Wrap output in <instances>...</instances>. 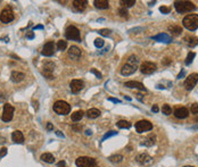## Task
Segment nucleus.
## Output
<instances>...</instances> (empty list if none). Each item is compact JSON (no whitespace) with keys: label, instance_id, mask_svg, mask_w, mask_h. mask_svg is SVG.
<instances>
[{"label":"nucleus","instance_id":"1","mask_svg":"<svg viewBox=\"0 0 198 167\" xmlns=\"http://www.w3.org/2000/svg\"><path fill=\"white\" fill-rule=\"evenodd\" d=\"M138 65H139V58H138L137 56L131 55L128 58L126 63L122 66L121 74L124 76H129L131 74H133L134 72L138 69Z\"/></svg>","mask_w":198,"mask_h":167},{"label":"nucleus","instance_id":"2","mask_svg":"<svg viewBox=\"0 0 198 167\" xmlns=\"http://www.w3.org/2000/svg\"><path fill=\"white\" fill-rule=\"evenodd\" d=\"M183 26L189 30V31H195L198 28V15L197 14H190L187 15L183 20H182Z\"/></svg>","mask_w":198,"mask_h":167},{"label":"nucleus","instance_id":"3","mask_svg":"<svg viewBox=\"0 0 198 167\" xmlns=\"http://www.w3.org/2000/svg\"><path fill=\"white\" fill-rule=\"evenodd\" d=\"M174 8L178 13H190L196 9V6L191 1H175Z\"/></svg>","mask_w":198,"mask_h":167},{"label":"nucleus","instance_id":"4","mask_svg":"<svg viewBox=\"0 0 198 167\" xmlns=\"http://www.w3.org/2000/svg\"><path fill=\"white\" fill-rule=\"evenodd\" d=\"M54 111L58 115H67L71 111V106L66 101L58 100L54 103Z\"/></svg>","mask_w":198,"mask_h":167},{"label":"nucleus","instance_id":"5","mask_svg":"<svg viewBox=\"0 0 198 167\" xmlns=\"http://www.w3.org/2000/svg\"><path fill=\"white\" fill-rule=\"evenodd\" d=\"M65 36H66V39L69 40H75V41H80L81 40L79 28L73 26V25H69V28L65 30Z\"/></svg>","mask_w":198,"mask_h":167},{"label":"nucleus","instance_id":"6","mask_svg":"<svg viewBox=\"0 0 198 167\" xmlns=\"http://www.w3.org/2000/svg\"><path fill=\"white\" fill-rule=\"evenodd\" d=\"M75 164L77 167H98L96 160L90 157H79Z\"/></svg>","mask_w":198,"mask_h":167},{"label":"nucleus","instance_id":"7","mask_svg":"<svg viewBox=\"0 0 198 167\" xmlns=\"http://www.w3.org/2000/svg\"><path fill=\"white\" fill-rule=\"evenodd\" d=\"M14 20V12L10 7H6L4 8L1 13H0V20L5 24L10 23L12 20Z\"/></svg>","mask_w":198,"mask_h":167},{"label":"nucleus","instance_id":"8","mask_svg":"<svg viewBox=\"0 0 198 167\" xmlns=\"http://www.w3.org/2000/svg\"><path fill=\"white\" fill-rule=\"evenodd\" d=\"M150 130H153V124L150 123L149 121H139L136 123V131L139 133V134H141L144 132H148Z\"/></svg>","mask_w":198,"mask_h":167},{"label":"nucleus","instance_id":"9","mask_svg":"<svg viewBox=\"0 0 198 167\" xmlns=\"http://www.w3.org/2000/svg\"><path fill=\"white\" fill-rule=\"evenodd\" d=\"M14 116V107H13L10 103H5L4 105V111H2V115H1V119L4 122H9L13 119Z\"/></svg>","mask_w":198,"mask_h":167},{"label":"nucleus","instance_id":"10","mask_svg":"<svg viewBox=\"0 0 198 167\" xmlns=\"http://www.w3.org/2000/svg\"><path fill=\"white\" fill-rule=\"evenodd\" d=\"M156 69H157L156 64L151 63V61H144V63L141 64V66H140V71H141V73L142 74H145V75H150V74H153Z\"/></svg>","mask_w":198,"mask_h":167},{"label":"nucleus","instance_id":"11","mask_svg":"<svg viewBox=\"0 0 198 167\" xmlns=\"http://www.w3.org/2000/svg\"><path fill=\"white\" fill-rule=\"evenodd\" d=\"M197 82H198V74L197 73H192V74H190L186 79V81H185V87H186V89L188 91H191L195 87V85L197 84Z\"/></svg>","mask_w":198,"mask_h":167},{"label":"nucleus","instance_id":"12","mask_svg":"<svg viewBox=\"0 0 198 167\" xmlns=\"http://www.w3.org/2000/svg\"><path fill=\"white\" fill-rule=\"evenodd\" d=\"M54 69H55V64L53 61H46L43 64V69H42V74L47 77V79L51 80L54 79Z\"/></svg>","mask_w":198,"mask_h":167},{"label":"nucleus","instance_id":"13","mask_svg":"<svg viewBox=\"0 0 198 167\" xmlns=\"http://www.w3.org/2000/svg\"><path fill=\"white\" fill-rule=\"evenodd\" d=\"M55 49H56V46L54 43L53 41H49L43 46L42 48V51H41V55L46 56V57H51V56L55 54Z\"/></svg>","mask_w":198,"mask_h":167},{"label":"nucleus","instance_id":"14","mask_svg":"<svg viewBox=\"0 0 198 167\" xmlns=\"http://www.w3.org/2000/svg\"><path fill=\"white\" fill-rule=\"evenodd\" d=\"M69 87L73 93H77L84 87V82L81 80H72V82L69 83Z\"/></svg>","mask_w":198,"mask_h":167},{"label":"nucleus","instance_id":"15","mask_svg":"<svg viewBox=\"0 0 198 167\" xmlns=\"http://www.w3.org/2000/svg\"><path fill=\"white\" fill-rule=\"evenodd\" d=\"M136 159H137L138 163L144 165V166H150L154 161L153 158H151L149 155H147V154H141V155L138 156Z\"/></svg>","mask_w":198,"mask_h":167},{"label":"nucleus","instance_id":"16","mask_svg":"<svg viewBox=\"0 0 198 167\" xmlns=\"http://www.w3.org/2000/svg\"><path fill=\"white\" fill-rule=\"evenodd\" d=\"M88 1L87 0H74L72 2L73 9L75 12H83L85 8H87Z\"/></svg>","mask_w":198,"mask_h":167},{"label":"nucleus","instance_id":"17","mask_svg":"<svg viewBox=\"0 0 198 167\" xmlns=\"http://www.w3.org/2000/svg\"><path fill=\"white\" fill-rule=\"evenodd\" d=\"M151 39L155 40V41H158V42H164V43H170V42H172V38L169 34H166V33H159L157 35L153 36Z\"/></svg>","mask_w":198,"mask_h":167},{"label":"nucleus","instance_id":"18","mask_svg":"<svg viewBox=\"0 0 198 167\" xmlns=\"http://www.w3.org/2000/svg\"><path fill=\"white\" fill-rule=\"evenodd\" d=\"M188 115H189V110H188L186 107L177 108V109L174 110V116H175L177 118H180V119L187 118Z\"/></svg>","mask_w":198,"mask_h":167},{"label":"nucleus","instance_id":"19","mask_svg":"<svg viewBox=\"0 0 198 167\" xmlns=\"http://www.w3.org/2000/svg\"><path fill=\"white\" fill-rule=\"evenodd\" d=\"M69 58H72L74 60H77L81 57V50L77 47V46H72L69 49Z\"/></svg>","mask_w":198,"mask_h":167},{"label":"nucleus","instance_id":"20","mask_svg":"<svg viewBox=\"0 0 198 167\" xmlns=\"http://www.w3.org/2000/svg\"><path fill=\"white\" fill-rule=\"evenodd\" d=\"M125 87H131V89H138V90H140V91H147V89L145 87V85L140 82H137V81H129V82H126L124 84Z\"/></svg>","mask_w":198,"mask_h":167},{"label":"nucleus","instance_id":"21","mask_svg":"<svg viewBox=\"0 0 198 167\" xmlns=\"http://www.w3.org/2000/svg\"><path fill=\"white\" fill-rule=\"evenodd\" d=\"M12 140L15 143L21 144V143L24 142V135H23V133L21 131H14L12 134Z\"/></svg>","mask_w":198,"mask_h":167},{"label":"nucleus","instance_id":"22","mask_svg":"<svg viewBox=\"0 0 198 167\" xmlns=\"http://www.w3.org/2000/svg\"><path fill=\"white\" fill-rule=\"evenodd\" d=\"M183 41H185L189 47H195V46H197L198 44V36L187 35V36H185Z\"/></svg>","mask_w":198,"mask_h":167},{"label":"nucleus","instance_id":"23","mask_svg":"<svg viewBox=\"0 0 198 167\" xmlns=\"http://www.w3.org/2000/svg\"><path fill=\"white\" fill-rule=\"evenodd\" d=\"M155 142H156V135L151 133V134L148 135V136H147V138L144 140V142L141 143V146H146V147H151V146H154V144H155Z\"/></svg>","mask_w":198,"mask_h":167},{"label":"nucleus","instance_id":"24","mask_svg":"<svg viewBox=\"0 0 198 167\" xmlns=\"http://www.w3.org/2000/svg\"><path fill=\"white\" fill-rule=\"evenodd\" d=\"M25 77V75L23 73H21V72H13L12 75H10V80H12L13 82H15V83H18L21 81H23Z\"/></svg>","mask_w":198,"mask_h":167},{"label":"nucleus","instance_id":"25","mask_svg":"<svg viewBox=\"0 0 198 167\" xmlns=\"http://www.w3.org/2000/svg\"><path fill=\"white\" fill-rule=\"evenodd\" d=\"M100 114H101L100 110L97 109V108H91V109H89V110L87 111V116L91 119H95V118H97V117H99Z\"/></svg>","mask_w":198,"mask_h":167},{"label":"nucleus","instance_id":"26","mask_svg":"<svg viewBox=\"0 0 198 167\" xmlns=\"http://www.w3.org/2000/svg\"><path fill=\"white\" fill-rule=\"evenodd\" d=\"M93 4L99 9H107L109 7V2L107 0H95Z\"/></svg>","mask_w":198,"mask_h":167},{"label":"nucleus","instance_id":"27","mask_svg":"<svg viewBox=\"0 0 198 167\" xmlns=\"http://www.w3.org/2000/svg\"><path fill=\"white\" fill-rule=\"evenodd\" d=\"M41 160H43L45 163H48V164H53L55 161V158H54V156L51 154H43V155H41Z\"/></svg>","mask_w":198,"mask_h":167},{"label":"nucleus","instance_id":"28","mask_svg":"<svg viewBox=\"0 0 198 167\" xmlns=\"http://www.w3.org/2000/svg\"><path fill=\"white\" fill-rule=\"evenodd\" d=\"M83 116H84V113H83V111L77 110L72 114V121L73 122H79V121H81Z\"/></svg>","mask_w":198,"mask_h":167},{"label":"nucleus","instance_id":"29","mask_svg":"<svg viewBox=\"0 0 198 167\" xmlns=\"http://www.w3.org/2000/svg\"><path fill=\"white\" fill-rule=\"evenodd\" d=\"M109 161L113 164H117V163H121L122 160H123V156L122 155H113L109 157Z\"/></svg>","mask_w":198,"mask_h":167},{"label":"nucleus","instance_id":"30","mask_svg":"<svg viewBox=\"0 0 198 167\" xmlns=\"http://www.w3.org/2000/svg\"><path fill=\"white\" fill-rule=\"evenodd\" d=\"M169 31L172 34H174V35H179L182 32V28L181 26H175V25H173V26H169Z\"/></svg>","mask_w":198,"mask_h":167},{"label":"nucleus","instance_id":"31","mask_svg":"<svg viewBox=\"0 0 198 167\" xmlns=\"http://www.w3.org/2000/svg\"><path fill=\"white\" fill-rule=\"evenodd\" d=\"M116 126L118 128H130L131 127V123L128 121H118L116 123Z\"/></svg>","mask_w":198,"mask_h":167},{"label":"nucleus","instance_id":"32","mask_svg":"<svg viewBox=\"0 0 198 167\" xmlns=\"http://www.w3.org/2000/svg\"><path fill=\"white\" fill-rule=\"evenodd\" d=\"M120 4L124 8H129V7H132L133 5H136V0H121Z\"/></svg>","mask_w":198,"mask_h":167},{"label":"nucleus","instance_id":"33","mask_svg":"<svg viewBox=\"0 0 198 167\" xmlns=\"http://www.w3.org/2000/svg\"><path fill=\"white\" fill-rule=\"evenodd\" d=\"M196 57V54L195 52H189L188 54V56H187V58H186V60H185V64H186L187 66H189L190 64L194 61V58Z\"/></svg>","mask_w":198,"mask_h":167},{"label":"nucleus","instance_id":"34","mask_svg":"<svg viewBox=\"0 0 198 167\" xmlns=\"http://www.w3.org/2000/svg\"><path fill=\"white\" fill-rule=\"evenodd\" d=\"M162 113L164 114V115H171L172 114V108H171L170 105H167V103H165V105H163L162 107Z\"/></svg>","mask_w":198,"mask_h":167},{"label":"nucleus","instance_id":"35","mask_svg":"<svg viewBox=\"0 0 198 167\" xmlns=\"http://www.w3.org/2000/svg\"><path fill=\"white\" fill-rule=\"evenodd\" d=\"M66 47H67V42H66V41H64V40H59V41H58V43H57V49H58V50L63 51V50L66 49Z\"/></svg>","mask_w":198,"mask_h":167},{"label":"nucleus","instance_id":"36","mask_svg":"<svg viewBox=\"0 0 198 167\" xmlns=\"http://www.w3.org/2000/svg\"><path fill=\"white\" fill-rule=\"evenodd\" d=\"M114 135H117V132L116 131H109L107 132L104 136H103V140L101 141H105L106 139H108V138H110V136H114Z\"/></svg>","mask_w":198,"mask_h":167},{"label":"nucleus","instance_id":"37","mask_svg":"<svg viewBox=\"0 0 198 167\" xmlns=\"http://www.w3.org/2000/svg\"><path fill=\"white\" fill-rule=\"evenodd\" d=\"M118 14H120V16H122V17H128V9L124 7H122L118 9Z\"/></svg>","mask_w":198,"mask_h":167},{"label":"nucleus","instance_id":"38","mask_svg":"<svg viewBox=\"0 0 198 167\" xmlns=\"http://www.w3.org/2000/svg\"><path fill=\"white\" fill-rule=\"evenodd\" d=\"M98 33L103 36H108L110 34V30H108V28H101V30H99Z\"/></svg>","mask_w":198,"mask_h":167},{"label":"nucleus","instance_id":"39","mask_svg":"<svg viewBox=\"0 0 198 167\" xmlns=\"http://www.w3.org/2000/svg\"><path fill=\"white\" fill-rule=\"evenodd\" d=\"M104 44H105V41H104L103 39H99V38H98V39L95 40V46H96L97 48H101Z\"/></svg>","mask_w":198,"mask_h":167},{"label":"nucleus","instance_id":"40","mask_svg":"<svg viewBox=\"0 0 198 167\" xmlns=\"http://www.w3.org/2000/svg\"><path fill=\"white\" fill-rule=\"evenodd\" d=\"M190 111L192 114H198V103H192L191 108H190Z\"/></svg>","mask_w":198,"mask_h":167},{"label":"nucleus","instance_id":"41","mask_svg":"<svg viewBox=\"0 0 198 167\" xmlns=\"http://www.w3.org/2000/svg\"><path fill=\"white\" fill-rule=\"evenodd\" d=\"M159 10H161V13H163V14H169L170 13V8L169 7H165V6H162V7L159 8Z\"/></svg>","mask_w":198,"mask_h":167},{"label":"nucleus","instance_id":"42","mask_svg":"<svg viewBox=\"0 0 198 167\" xmlns=\"http://www.w3.org/2000/svg\"><path fill=\"white\" fill-rule=\"evenodd\" d=\"M91 73H92V74H95V75L97 76L98 79H101V73L100 72H98L97 69H96V68H91Z\"/></svg>","mask_w":198,"mask_h":167},{"label":"nucleus","instance_id":"43","mask_svg":"<svg viewBox=\"0 0 198 167\" xmlns=\"http://www.w3.org/2000/svg\"><path fill=\"white\" fill-rule=\"evenodd\" d=\"M6 155H7V149H6V148H2V149L0 150V158L5 157Z\"/></svg>","mask_w":198,"mask_h":167},{"label":"nucleus","instance_id":"44","mask_svg":"<svg viewBox=\"0 0 198 167\" xmlns=\"http://www.w3.org/2000/svg\"><path fill=\"white\" fill-rule=\"evenodd\" d=\"M26 38H28V39H33V38H34V33H33V32H28V33H26Z\"/></svg>","mask_w":198,"mask_h":167},{"label":"nucleus","instance_id":"45","mask_svg":"<svg viewBox=\"0 0 198 167\" xmlns=\"http://www.w3.org/2000/svg\"><path fill=\"white\" fill-rule=\"evenodd\" d=\"M57 167H67V166H66V163H65L64 160H62V161H59V163L57 164Z\"/></svg>","mask_w":198,"mask_h":167},{"label":"nucleus","instance_id":"46","mask_svg":"<svg viewBox=\"0 0 198 167\" xmlns=\"http://www.w3.org/2000/svg\"><path fill=\"white\" fill-rule=\"evenodd\" d=\"M108 101H112V102H115V103H121V100L114 99V98H108Z\"/></svg>","mask_w":198,"mask_h":167},{"label":"nucleus","instance_id":"47","mask_svg":"<svg viewBox=\"0 0 198 167\" xmlns=\"http://www.w3.org/2000/svg\"><path fill=\"white\" fill-rule=\"evenodd\" d=\"M47 130H48V131H53V130H54L53 124H51V123H48V124H47Z\"/></svg>","mask_w":198,"mask_h":167},{"label":"nucleus","instance_id":"48","mask_svg":"<svg viewBox=\"0 0 198 167\" xmlns=\"http://www.w3.org/2000/svg\"><path fill=\"white\" fill-rule=\"evenodd\" d=\"M42 28H43V25H36V26L33 28V30L35 31V30H42Z\"/></svg>","mask_w":198,"mask_h":167},{"label":"nucleus","instance_id":"49","mask_svg":"<svg viewBox=\"0 0 198 167\" xmlns=\"http://www.w3.org/2000/svg\"><path fill=\"white\" fill-rule=\"evenodd\" d=\"M151 110H153L154 113H157V111H158V107H157V105H154V106H153V108H151Z\"/></svg>","mask_w":198,"mask_h":167},{"label":"nucleus","instance_id":"50","mask_svg":"<svg viewBox=\"0 0 198 167\" xmlns=\"http://www.w3.org/2000/svg\"><path fill=\"white\" fill-rule=\"evenodd\" d=\"M170 63H171V60L169 59V58H165V60L163 61V64H164V65H169Z\"/></svg>","mask_w":198,"mask_h":167},{"label":"nucleus","instance_id":"51","mask_svg":"<svg viewBox=\"0 0 198 167\" xmlns=\"http://www.w3.org/2000/svg\"><path fill=\"white\" fill-rule=\"evenodd\" d=\"M56 134L58 135L59 138H64V134H63V133H62L61 131H57V132H56Z\"/></svg>","mask_w":198,"mask_h":167},{"label":"nucleus","instance_id":"52","mask_svg":"<svg viewBox=\"0 0 198 167\" xmlns=\"http://www.w3.org/2000/svg\"><path fill=\"white\" fill-rule=\"evenodd\" d=\"M136 95H137V98L140 100V101H142V95H141V93H137Z\"/></svg>","mask_w":198,"mask_h":167},{"label":"nucleus","instance_id":"53","mask_svg":"<svg viewBox=\"0 0 198 167\" xmlns=\"http://www.w3.org/2000/svg\"><path fill=\"white\" fill-rule=\"evenodd\" d=\"M183 75H185V71H182L180 74L178 75V79H181V77H183Z\"/></svg>","mask_w":198,"mask_h":167},{"label":"nucleus","instance_id":"54","mask_svg":"<svg viewBox=\"0 0 198 167\" xmlns=\"http://www.w3.org/2000/svg\"><path fill=\"white\" fill-rule=\"evenodd\" d=\"M92 134V132L90 131V130H88V131H85V135H91Z\"/></svg>","mask_w":198,"mask_h":167},{"label":"nucleus","instance_id":"55","mask_svg":"<svg viewBox=\"0 0 198 167\" xmlns=\"http://www.w3.org/2000/svg\"><path fill=\"white\" fill-rule=\"evenodd\" d=\"M195 121H196V122L198 123V117H196V118H195Z\"/></svg>","mask_w":198,"mask_h":167},{"label":"nucleus","instance_id":"56","mask_svg":"<svg viewBox=\"0 0 198 167\" xmlns=\"http://www.w3.org/2000/svg\"><path fill=\"white\" fill-rule=\"evenodd\" d=\"M185 167H194V166H185Z\"/></svg>","mask_w":198,"mask_h":167}]
</instances>
